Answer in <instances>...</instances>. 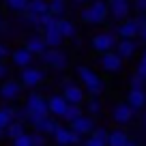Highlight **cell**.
Here are the masks:
<instances>
[{
	"instance_id": "e0dca14e",
	"label": "cell",
	"mask_w": 146,
	"mask_h": 146,
	"mask_svg": "<svg viewBox=\"0 0 146 146\" xmlns=\"http://www.w3.org/2000/svg\"><path fill=\"white\" fill-rule=\"evenodd\" d=\"M32 58H35V54H32L28 47H17V50L11 54V60H13L15 67H28V64L32 62Z\"/></svg>"
},
{
	"instance_id": "bcb514c9",
	"label": "cell",
	"mask_w": 146,
	"mask_h": 146,
	"mask_svg": "<svg viewBox=\"0 0 146 146\" xmlns=\"http://www.w3.org/2000/svg\"><path fill=\"white\" fill-rule=\"evenodd\" d=\"M144 52H146V50H144Z\"/></svg>"
},
{
	"instance_id": "ab89813d",
	"label": "cell",
	"mask_w": 146,
	"mask_h": 146,
	"mask_svg": "<svg viewBox=\"0 0 146 146\" xmlns=\"http://www.w3.org/2000/svg\"><path fill=\"white\" fill-rule=\"evenodd\" d=\"M125 146H137V142H135V140H131V137H129V140H127V144H125Z\"/></svg>"
},
{
	"instance_id": "6da1fadb",
	"label": "cell",
	"mask_w": 146,
	"mask_h": 146,
	"mask_svg": "<svg viewBox=\"0 0 146 146\" xmlns=\"http://www.w3.org/2000/svg\"><path fill=\"white\" fill-rule=\"evenodd\" d=\"M75 75H78V80L82 82L86 95H90V97H101L103 95L105 84H103V80L99 78V73H95L90 67H86V64L75 67Z\"/></svg>"
},
{
	"instance_id": "3957f363",
	"label": "cell",
	"mask_w": 146,
	"mask_h": 146,
	"mask_svg": "<svg viewBox=\"0 0 146 146\" xmlns=\"http://www.w3.org/2000/svg\"><path fill=\"white\" fill-rule=\"evenodd\" d=\"M24 108H26V112H28V120H30V125H35L36 120H41L43 116L50 114L47 99H45L43 95H39V92H30Z\"/></svg>"
},
{
	"instance_id": "8fae6325",
	"label": "cell",
	"mask_w": 146,
	"mask_h": 146,
	"mask_svg": "<svg viewBox=\"0 0 146 146\" xmlns=\"http://www.w3.org/2000/svg\"><path fill=\"white\" fill-rule=\"evenodd\" d=\"M69 127H71L73 131H78L80 135H90V133L95 131V118H92L90 114H80L75 120L69 123Z\"/></svg>"
},
{
	"instance_id": "30bf717a",
	"label": "cell",
	"mask_w": 146,
	"mask_h": 146,
	"mask_svg": "<svg viewBox=\"0 0 146 146\" xmlns=\"http://www.w3.org/2000/svg\"><path fill=\"white\" fill-rule=\"evenodd\" d=\"M62 97L69 101V103H80V105H84V101H86V90H84V86H80V84L64 82Z\"/></svg>"
},
{
	"instance_id": "1f68e13d",
	"label": "cell",
	"mask_w": 146,
	"mask_h": 146,
	"mask_svg": "<svg viewBox=\"0 0 146 146\" xmlns=\"http://www.w3.org/2000/svg\"><path fill=\"white\" fill-rule=\"evenodd\" d=\"M13 146H32L30 133H22L19 137H15V140H13Z\"/></svg>"
},
{
	"instance_id": "cb8c5ba5",
	"label": "cell",
	"mask_w": 146,
	"mask_h": 146,
	"mask_svg": "<svg viewBox=\"0 0 146 146\" xmlns=\"http://www.w3.org/2000/svg\"><path fill=\"white\" fill-rule=\"evenodd\" d=\"M13 120H15V108L2 105V108H0V129H7Z\"/></svg>"
},
{
	"instance_id": "277c9868",
	"label": "cell",
	"mask_w": 146,
	"mask_h": 146,
	"mask_svg": "<svg viewBox=\"0 0 146 146\" xmlns=\"http://www.w3.org/2000/svg\"><path fill=\"white\" fill-rule=\"evenodd\" d=\"M41 60L47 67L56 69V71H64V69L69 67V56L64 54L62 50H58V47H47L41 54Z\"/></svg>"
},
{
	"instance_id": "ac0fdd59",
	"label": "cell",
	"mask_w": 146,
	"mask_h": 146,
	"mask_svg": "<svg viewBox=\"0 0 146 146\" xmlns=\"http://www.w3.org/2000/svg\"><path fill=\"white\" fill-rule=\"evenodd\" d=\"M26 47L32 52V54H39V56H41L43 52L47 50V43H45V39H43V35H36V32H35V35H30L26 39Z\"/></svg>"
},
{
	"instance_id": "9c48e42d",
	"label": "cell",
	"mask_w": 146,
	"mask_h": 146,
	"mask_svg": "<svg viewBox=\"0 0 146 146\" xmlns=\"http://www.w3.org/2000/svg\"><path fill=\"white\" fill-rule=\"evenodd\" d=\"M116 43H118V41H116V35H114V32H101V35L92 36V47H95V52H99V54L114 50Z\"/></svg>"
},
{
	"instance_id": "ffe728a7",
	"label": "cell",
	"mask_w": 146,
	"mask_h": 146,
	"mask_svg": "<svg viewBox=\"0 0 146 146\" xmlns=\"http://www.w3.org/2000/svg\"><path fill=\"white\" fill-rule=\"evenodd\" d=\"M43 39H45L47 47H60V45H62V41H64V36L60 35L58 26H54V28H45V30H43Z\"/></svg>"
},
{
	"instance_id": "4fadbf2b",
	"label": "cell",
	"mask_w": 146,
	"mask_h": 146,
	"mask_svg": "<svg viewBox=\"0 0 146 146\" xmlns=\"http://www.w3.org/2000/svg\"><path fill=\"white\" fill-rule=\"evenodd\" d=\"M19 92H22V82H17V80H7V82L0 86V97L5 101L17 99Z\"/></svg>"
},
{
	"instance_id": "ee69618b",
	"label": "cell",
	"mask_w": 146,
	"mask_h": 146,
	"mask_svg": "<svg viewBox=\"0 0 146 146\" xmlns=\"http://www.w3.org/2000/svg\"><path fill=\"white\" fill-rule=\"evenodd\" d=\"M73 2H78V5H82V2H86V0H73Z\"/></svg>"
},
{
	"instance_id": "836d02e7",
	"label": "cell",
	"mask_w": 146,
	"mask_h": 146,
	"mask_svg": "<svg viewBox=\"0 0 146 146\" xmlns=\"http://www.w3.org/2000/svg\"><path fill=\"white\" fill-rule=\"evenodd\" d=\"M135 73H140L142 78L146 80V52H142V58H140V62H137V69H135Z\"/></svg>"
},
{
	"instance_id": "7c38bea8",
	"label": "cell",
	"mask_w": 146,
	"mask_h": 146,
	"mask_svg": "<svg viewBox=\"0 0 146 146\" xmlns=\"http://www.w3.org/2000/svg\"><path fill=\"white\" fill-rule=\"evenodd\" d=\"M110 15H114L116 19H127L129 11H131V2L129 0H108Z\"/></svg>"
},
{
	"instance_id": "d590c367",
	"label": "cell",
	"mask_w": 146,
	"mask_h": 146,
	"mask_svg": "<svg viewBox=\"0 0 146 146\" xmlns=\"http://www.w3.org/2000/svg\"><path fill=\"white\" fill-rule=\"evenodd\" d=\"M133 9L137 13H146V0H133Z\"/></svg>"
},
{
	"instance_id": "d6a6232c",
	"label": "cell",
	"mask_w": 146,
	"mask_h": 146,
	"mask_svg": "<svg viewBox=\"0 0 146 146\" xmlns=\"http://www.w3.org/2000/svg\"><path fill=\"white\" fill-rule=\"evenodd\" d=\"M30 140H32V146H45V133H30Z\"/></svg>"
},
{
	"instance_id": "7bdbcfd3",
	"label": "cell",
	"mask_w": 146,
	"mask_h": 146,
	"mask_svg": "<svg viewBox=\"0 0 146 146\" xmlns=\"http://www.w3.org/2000/svg\"><path fill=\"white\" fill-rule=\"evenodd\" d=\"M2 135H5V129H0V140H2Z\"/></svg>"
},
{
	"instance_id": "8d00e7d4",
	"label": "cell",
	"mask_w": 146,
	"mask_h": 146,
	"mask_svg": "<svg viewBox=\"0 0 146 146\" xmlns=\"http://www.w3.org/2000/svg\"><path fill=\"white\" fill-rule=\"evenodd\" d=\"M7 73H9V69H7V64L0 60V80H5V78H7Z\"/></svg>"
},
{
	"instance_id": "5b68a950",
	"label": "cell",
	"mask_w": 146,
	"mask_h": 146,
	"mask_svg": "<svg viewBox=\"0 0 146 146\" xmlns=\"http://www.w3.org/2000/svg\"><path fill=\"white\" fill-rule=\"evenodd\" d=\"M54 135V142L58 146H75V144H82V135H80L78 131H73L71 127H62V125H58L56 127V131L52 133Z\"/></svg>"
},
{
	"instance_id": "52a82bcc",
	"label": "cell",
	"mask_w": 146,
	"mask_h": 146,
	"mask_svg": "<svg viewBox=\"0 0 146 146\" xmlns=\"http://www.w3.org/2000/svg\"><path fill=\"white\" fill-rule=\"evenodd\" d=\"M99 64L105 73H120L123 71V58L116 54V50H110V52H103L99 58Z\"/></svg>"
},
{
	"instance_id": "e575fe53",
	"label": "cell",
	"mask_w": 146,
	"mask_h": 146,
	"mask_svg": "<svg viewBox=\"0 0 146 146\" xmlns=\"http://www.w3.org/2000/svg\"><path fill=\"white\" fill-rule=\"evenodd\" d=\"M84 146H108V142L99 140L97 135H92V133H90V137H88V140L84 142Z\"/></svg>"
},
{
	"instance_id": "d6986e66",
	"label": "cell",
	"mask_w": 146,
	"mask_h": 146,
	"mask_svg": "<svg viewBox=\"0 0 146 146\" xmlns=\"http://www.w3.org/2000/svg\"><path fill=\"white\" fill-rule=\"evenodd\" d=\"M67 105H69V101L64 99L62 95H54V97H50V99H47L50 114H54V116H62V112L67 110Z\"/></svg>"
},
{
	"instance_id": "f546056e",
	"label": "cell",
	"mask_w": 146,
	"mask_h": 146,
	"mask_svg": "<svg viewBox=\"0 0 146 146\" xmlns=\"http://www.w3.org/2000/svg\"><path fill=\"white\" fill-rule=\"evenodd\" d=\"M86 110H88V114H90V116L101 114V101H99V97H90V99L86 101Z\"/></svg>"
},
{
	"instance_id": "484cf974",
	"label": "cell",
	"mask_w": 146,
	"mask_h": 146,
	"mask_svg": "<svg viewBox=\"0 0 146 146\" xmlns=\"http://www.w3.org/2000/svg\"><path fill=\"white\" fill-rule=\"evenodd\" d=\"M22 133H26L24 131V120H13V123L5 129V135L9 137V140H15V137H19Z\"/></svg>"
},
{
	"instance_id": "f35d334b",
	"label": "cell",
	"mask_w": 146,
	"mask_h": 146,
	"mask_svg": "<svg viewBox=\"0 0 146 146\" xmlns=\"http://www.w3.org/2000/svg\"><path fill=\"white\" fill-rule=\"evenodd\" d=\"M7 56H9V50H7L5 45H0V60H5Z\"/></svg>"
},
{
	"instance_id": "d4e9b609",
	"label": "cell",
	"mask_w": 146,
	"mask_h": 146,
	"mask_svg": "<svg viewBox=\"0 0 146 146\" xmlns=\"http://www.w3.org/2000/svg\"><path fill=\"white\" fill-rule=\"evenodd\" d=\"M127 140H129V135L123 129H114V131H110V135H108V146H125Z\"/></svg>"
},
{
	"instance_id": "74e56055",
	"label": "cell",
	"mask_w": 146,
	"mask_h": 146,
	"mask_svg": "<svg viewBox=\"0 0 146 146\" xmlns=\"http://www.w3.org/2000/svg\"><path fill=\"white\" fill-rule=\"evenodd\" d=\"M137 39H140V41H142V43L146 45V24H144V26L140 28V35H137Z\"/></svg>"
},
{
	"instance_id": "f1b7e54d",
	"label": "cell",
	"mask_w": 146,
	"mask_h": 146,
	"mask_svg": "<svg viewBox=\"0 0 146 146\" xmlns=\"http://www.w3.org/2000/svg\"><path fill=\"white\" fill-rule=\"evenodd\" d=\"M5 5H7V9L15 11V13H24L28 7V0H5Z\"/></svg>"
},
{
	"instance_id": "b9f144b4",
	"label": "cell",
	"mask_w": 146,
	"mask_h": 146,
	"mask_svg": "<svg viewBox=\"0 0 146 146\" xmlns=\"http://www.w3.org/2000/svg\"><path fill=\"white\" fill-rule=\"evenodd\" d=\"M0 30H5V22L2 19H0Z\"/></svg>"
},
{
	"instance_id": "f6af8a7d",
	"label": "cell",
	"mask_w": 146,
	"mask_h": 146,
	"mask_svg": "<svg viewBox=\"0 0 146 146\" xmlns=\"http://www.w3.org/2000/svg\"><path fill=\"white\" fill-rule=\"evenodd\" d=\"M50 2H52V0H50Z\"/></svg>"
},
{
	"instance_id": "603a6c76",
	"label": "cell",
	"mask_w": 146,
	"mask_h": 146,
	"mask_svg": "<svg viewBox=\"0 0 146 146\" xmlns=\"http://www.w3.org/2000/svg\"><path fill=\"white\" fill-rule=\"evenodd\" d=\"M56 26H58L60 35H62L64 39H73V36H75V24H73L71 19H67L64 15L58 17V24H56Z\"/></svg>"
},
{
	"instance_id": "4316f807",
	"label": "cell",
	"mask_w": 146,
	"mask_h": 146,
	"mask_svg": "<svg viewBox=\"0 0 146 146\" xmlns=\"http://www.w3.org/2000/svg\"><path fill=\"white\" fill-rule=\"evenodd\" d=\"M80 114H82V105H80V103H69L60 118H64V123H71V120H75Z\"/></svg>"
},
{
	"instance_id": "7a4b0ae2",
	"label": "cell",
	"mask_w": 146,
	"mask_h": 146,
	"mask_svg": "<svg viewBox=\"0 0 146 146\" xmlns=\"http://www.w3.org/2000/svg\"><path fill=\"white\" fill-rule=\"evenodd\" d=\"M108 15H110L108 0H95L82 11V22L90 24V26H99V24H103L108 19Z\"/></svg>"
},
{
	"instance_id": "5bb4252c",
	"label": "cell",
	"mask_w": 146,
	"mask_h": 146,
	"mask_svg": "<svg viewBox=\"0 0 146 146\" xmlns=\"http://www.w3.org/2000/svg\"><path fill=\"white\" fill-rule=\"evenodd\" d=\"M116 32L120 39H133L140 35V24H137V19H123L120 26L116 28Z\"/></svg>"
},
{
	"instance_id": "60d3db41",
	"label": "cell",
	"mask_w": 146,
	"mask_h": 146,
	"mask_svg": "<svg viewBox=\"0 0 146 146\" xmlns=\"http://www.w3.org/2000/svg\"><path fill=\"white\" fill-rule=\"evenodd\" d=\"M142 123H144V129H146V112L142 114Z\"/></svg>"
},
{
	"instance_id": "2e32d148",
	"label": "cell",
	"mask_w": 146,
	"mask_h": 146,
	"mask_svg": "<svg viewBox=\"0 0 146 146\" xmlns=\"http://www.w3.org/2000/svg\"><path fill=\"white\" fill-rule=\"evenodd\" d=\"M127 103L131 105L133 110H144L146 108V90L144 88H131L127 95Z\"/></svg>"
},
{
	"instance_id": "ba28073f",
	"label": "cell",
	"mask_w": 146,
	"mask_h": 146,
	"mask_svg": "<svg viewBox=\"0 0 146 146\" xmlns=\"http://www.w3.org/2000/svg\"><path fill=\"white\" fill-rule=\"evenodd\" d=\"M133 116H135V110H133L127 101L116 103L114 108H112V120H114L116 125H129L133 120Z\"/></svg>"
},
{
	"instance_id": "9a60e30c",
	"label": "cell",
	"mask_w": 146,
	"mask_h": 146,
	"mask_svg": "<svg viewBox=\"0 0 146 146\" xmlns=\"http://www.w3.org/2000/svg\"><path fill=\"white\" fill-rule=\"evenodd\" d=\"M114 50H116V54H118L123 60L133 58V54L137 52V41H135V39H120V41L116 43Z\"/></svg>"
},
{
	"instance_id": "83f0119b",
	"label": "cell",
	"mask_w": 146,
	"mask_h": 146,
	"mask_svg": "<svg viewBox=\"0 0 146 146\" xmlns=\"http://www.w3.org/2000/svg\"><path fill=\"white\" fill-rule=\"evenodd\" d=\"M64 11H67L64 0H52V2H50V13H52V15H56V17H62Z\"/></svg>"
},
{
	"instance_id": "4dcf8cb0",
	"label": "cell",
	"mask_w": 146,
	"mask_h": 146,
	"mask_svg": "<svg viewBox=\"0 0 146 146\" xmlns=\"http://www.w3.org/2000/svg\"><path fill=\"white\" fill-rule=\"evenodd\" d=\"M129 86H131V88H144L146 86V80L142 78L140 73H133L131 78H129Z\"/></svg>"
},
{
	"instance_id": "8992f818",
	"label": "cell",
	"mask_w": 146,
	"mask_h": 146,
	"mask_svg": "<svg viewBox=\"0 0 146 146\" xmlns=\"http://www.w3.org/2000/svg\"><path fill=\"white\" fill-rule=\"evenodd\" d=\"M43 80H45V71H43V69H39V67H30V64L22 69V78H19L22 86H26V88H35V86H39Z\"/></svg>"
},
{
	"instance_id": "7402d4cb",
	"label": "cell",
	"mask_w": 146,
	"mask_h": 146,
	"mask_svg": "<svg viewBox=\"0 0 146 146\" xmlns=\"http://www.w3.org/2000/svg\"><path fill=\"white\" fill-rule=\"evenodd\" d=\"M47 11H50V0H28V7H26L24 13H32V15H39V17H41Z\"/></svg>"
},
{
	"instance_id": "44dd1931",
	"label": "cell",
	"mask_w": 146,
	"mask_h": 146,
	"mask_svg": "<svg viewBox=\"0 0 146 146\" xmlns=\"http://www.w3.org/2000/svg\"><path fill=\"white\" fill-rule=\"evenodd\" d=\"M32 127H35V131H39V133L52 135V133L56 131V127H58V123H56V118H52V116H43V118H41V120H36Z\"/></svg>"
}]
</instances>
